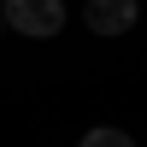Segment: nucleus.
Masks as SVG:
<instances>
[{
	"label": "nucleus",
	"mask_w": 147,
	"mask_h": 147,
	"mask_svg": "<svg viewBox=\"0 0 147 147\" xmlns=\"http://www.w3.org/2000/svg\"><path fill=\"white\" fill-rule=\"evenodd\" d=\"M6 24L30 41H47V35L65 30V6L59 0H6Z\"/></svg>",
	"instance_id": "nucleus-1"
},
{
	"label": "nucleus",
	"mask_w": 147,
	"mask_h": 147,
	"mask_svg": "<svg viewBox=\"0 0 147 147\" xmlns=\"http://www.w3.org/2000/svg\"><path fill=\"white\" fill-rule=\"evenodd\" d=\"M136 18H141L136 0H88V6H82V24H88L94 35H129Z\"/></svg>",
	"instance_id": "nucleus-2"
},
{
	"label": "nucleus",
	"mask_w": 147,
	"mask_h": 147,
	"mask_svg": "<svg viewBox=\"0 0 147 147\" xmlns=\"http://www.w3.org/2000/svg\"><path fill=\"white\" fill-rule=\"evenodd\" d=\"M77 147H136V141H129L124 129H112V124H100V129H88V136H82Z\"/></svg>",
	"instance_id": "nucleus-3"
},
{
	"label": "nucleus",
	"mask_w": 147,
	"mask_h": 147,
	"mask_svg": "<svg viewBox=\"0 0 147 147\" xmlns=\"http://www.w3.org/2000/svg\"><path fill=\"white\" fill-rule=\"evenodd\" d=\"M0 30H6V6H0Z\"/></svg>",
	"instance_id": "nucleus-4"
}]
</instances>
